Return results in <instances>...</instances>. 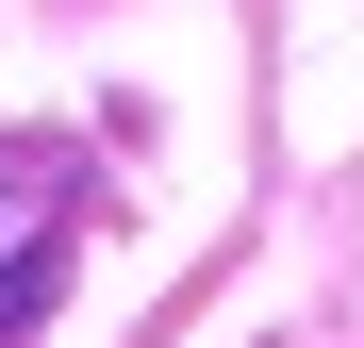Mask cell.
Listing matches in <instances>:
<instances>
[{
  "mask_svg": "<svg viewBox=\"0 0 364 348\" xmlns=\"http://www.w3.org/2000/svg\"><path fill=\"white\" fill-rule=\"evenodd\" d=\"M67 199H83V149H50V133L0 149V348L67 299Z\"/></svg>",
  "mask_w": 364,
  "mask_h": 348,
  "instance_id": "1",
  "label": "cell"
}]
</instances>
